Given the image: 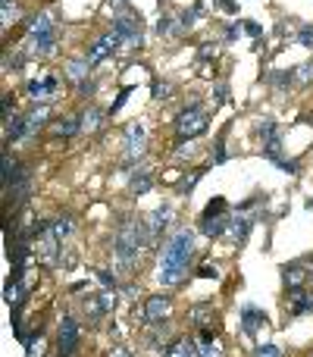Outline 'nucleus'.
<instances>
[{"instance_id": "obj_1", "label": "nucleus", "mask_w": 313, "mask_h": 357, "mask_svg": "<svg viewBox=\"0 0 313 357\" xmlns=\"http://www.w3.org/2000/svg\"><path fill=\"white\" fill-rule=\"evenodd\" d=\"M194 254V235L188 229H178L169 241H166L163 251V264H160V282L163 285H176L178 279L188 270V260Z\"/></svg>"}, {"instance_id": "obj_2", "label": "nucleus", "mask_w": 313, "mask_h": 357, "mask_svg": "<svg viewBox=\"0 0 313 357\" xmlns=\"http://www.w3.org/2000/svg\"><path fill=\"white\" fill-rule=\"evenodd\" d=\"M29 54H54L56 47V25L50 22L47 13H41V16L31 19L29 25Z\"/></svg>"}, {"instance_id": "obj_3", "label": "nucleus", "mask_w": 313, "mask_h": 357, "mask_svg": "<svg viewBox=\"0 0 313 357\" xmlns=\"http://www.w3.org/2000/svg\"><path fill=\"white\" fill-rule=\"evenodd\" d=\"M144 222H135V220H129V222H123L119 226V232H116V254L123 260H135L138 254H142V248H144Z\"/></svg>"}, {"instance_id": "obj_4", "label": "nucleus", "mask_w": 313, "mask_h": 357, "mask_svg": "<svg viewBox=\"0 0 313 357\" xmlns=\"http://www.w3.org/2000/svg\"><path fill=\"white\" fill-rule=\"evenodd\" d=\"M207 113L201 110V107H188V110H182L176 116V138L178 142H188V138H197L204 129H207Z\"/></svg>"}, {"instance_id": "obj_5", "label": "nucleus", "mask_w": 313, "mask_h": 357, "mask_svg": "<svg viewBox=\"0 0 313 357\" xmlns=\"http://www.w3.org/2000/svg\"><path fill=\"white\" fill-rule=\"evenodd\" d=\"M113 31H116L119 38H123L129 47H142V16H135V13H129V16H116L113 19Z\"/></svg>"}, {"instance_id": "obj_6", "label": "nucleus", "mask_w": 313, "mask_h": 357, "mask_svg": "<svg viewBox=\"0 0 313 357\" xmlns=\"http://www.w3.org/2000/svg\"><path fill=\"white\" fill-rule=\"evenodd\" d=\"M123 138H125V154H129V160H135V157L144 154V144H148V129H144L142 123H129V126H125Z\"/></svg>"}, {"instance_id": "obj_7", "label": "nucleus", "mask_w": 313, "mask_h": 357, "mask_svg": "<svg viewBox=\"0 0 313 357\" xmlns=\"http://www.w3.org/2000/svg\"><path fill=\"white\" fill-rule=\"evenodd\" d=\"M56 345H60L63 357H72L75 348H79V323L66 317V320L60 323V329H56Z\"/></svg>"}, {"instance_id": "obj_8", "label": "nucleus", "mask_w": 313, "mask_h": 357, "mask_svg": "<svg viewBox=\"0 0 313 357\" xmlns=\"http://www.w3.org/2000/svg\"><path fill=\"white\" fill-rule=\"evenodd\" d=\"M289 314L291 317L313 314V295H307L304 289H289Z\"/></svg>"}, {"instance_id": "obj_9", "label": "nucleus", "mask_w": 313, "mask_h": 357, "mask_svg": "<svg viewBox=\"0 0 313 357\" xmlns=\"http://www.w3.org/2000/svg\"><path fill=\"white\" fill-rule=\"evenodd\" d=\"M241 326H245L247 335H254L260 326H270V320H266V314L257 310L254 304H245V307H241Z\"/></svg>"}, {"instance_id": "obj_10", "label": "nucleus", "mask_w": 313, "mask_h": 357, "mask_svg": "<svg viewBox=\"0 0 313 357\" xmlns=\"http://www.w3.org/2000/svg\"><path fill=\"white\" fill-rule=\"evenodd\" d=\"M166 314H169V298L166 295H154L144 301V317H148V323H163Z\"/></svg>"}, {"instance_id": "obj_11", "label": "nucleus", "mask_w": 313, "mask_h": 357, "mask_svg": "<svg viewBox=\"0 0 313 357\" xmlns=\"http://www.w3.org/2000/svg\"><path fill=\"white\" fill-rule=\"evenodd\" d=\"M188 317H191V323H194V326H201V329H210V326H213V320H216L213 304H210V301L194 304V307L188 310Z\"/></svg>"}, {"instance_id": "obj_12", "label": "nucleus", "mask_w": 313, "mask_h": 357, "mask_svg": "<svg viewBox=\"0 0 313 357\" xmlns=\"http://www.w3.org/2000/svg\"><path fill=\"white\" fill-rule=\"evenodd\" d=\"M163 357H201V348H197L194 339H176L169 348H166Z\"/></svg>"}, {"instance_id": "obj_13", "label": "nucleus", "mask_w": 313, "mask_h": 357, "mask_svg": "<svg viewBox=\"0 0 313 357\" xmlns=\"http://www.w3.org/2000/svg\"><path fill=\"white\" fill-rule=\"evenodd\" d=\"M88 69H91V63L82 56V60H69L66 66H63V73H66L69 82H75V85H82V82L88 79Z\"/></svg>"}, {"instance_id": "obj_14", "label": "nucleus", "mask_w": 313, "mask_h": 357, "mask_svg": "<svg viewBox=\"0 0 313 357\" xmlns=\"http://www.w3.org/2000/svg\"><path fill=\"white\" fill-rule=\"evenodd\" d=\"M282 276H285V289H301L304 279H307V270H304V264H289L282 266Z\"/></svg>"}, {"instance_id": "obj_15", "label": "nucleus", "mask_w": 313, "mask_h": 357, "mask_svg": "<svg viewBox=\"0 0 313 357\" xmlns=\"http://www.w3.org/2000/svg\"><path fill=\"white\" fill-rule=\"evenodd\" d=\"M169 213H172V207H169V204H163V207H157L154 213H151L148 220H144V226H148V232H151V235H157L160 229H163L166 222H169Z\"/></svg>"}, {"instance_id": "obj_16", "label": "nucleus", "mask_w": 313, "mask_h": 357, "mask_svg": "<svg viewBox=\"0 0 313 357\" xmlns=\"http://www.w3.org/2000/svg\"><path fill=\"white\" fill-rule=\"evenodd\" d=\"M100 126H104V113H100L98 107H88V110L82 113V132L94 135V132H100Z\"/></svg>"}, {"instance_id": "obj_17", "label": "nucleus", "mask_w": 313, "mask_h": 357, "mask_svg": "<svg viewBox=\"0 0 313 357\" xmlns=\"http://www.w3.org/2000/svg\"><path fill=\"white\" fill-rule=\"evenodd\" d=\"M3 298H6V304H10L13 310H19V307H22L25 289H22V282H19L16 276H13V282H6V289H3Z\"/></svg>"}, {"instance_id": "obj_18", "label": "nucleus", "mask_w": 313, "mask_h": 357, "mask_svg": "<svg viewBox=\"0 0 313 357\" xmlns=\"http://www.w3.org/2000/svg\"><path fill=\"white\" fill-rule=\"evenodd\" d=\"M247 232H251V220L247 216H232L229 220V238L232 241H245Z\"/></svg>"}, {"instance_id": "obj_19", "label": "nucleus", "mask_w": 313, "mask_h": 357, "mask_svg": "<svg viewBox=\"0 0 313 357\" xmlns=\"http://www.w3.org/2000/svg\"><path fill=\"white\" fill-rule=\"evenodd\" d=\"M82 310H85V317H88V320H91V323H98L100 317L107 314V310H104V304H100V298H98V295L85 298V301H82Z\"/></svg>"}, {"instance_id": "obj_20", "label": "nucleus", "mask_w": 313, "mask_h": 357, "mask_svg": "<svg viewBox=\"0 0 313 357\" xmlns=\"http://www.w3.org/2000/svg\"><path fill=\"white\" fill-rule=\"evenodd\" d=\"M151 185H154V178H151V173H132L129 178V191L132 195H144V191H151Z\"/></svg>"}, {"instance_id": "obj_21", "label": "nucleus", "mask_w": 313, "mask_h": 357, "mask_svg": "<svg viewBox=\"0 0 313 357\" xmlns=\"http://www.w3.org/2000/svg\"><path fill=\"white\" fill-rule=\"evenodd\" d=\"M79 129H82V119H60V123H54V135H63V138L75 135Z\"/></svg>"}, {"instance_id": "obj_22", "label": "nucleus", "mask_w": 313, "mask_h": 357, "mask_svg": "<svg viewBox=\"0 0 313 357\" xmlns=\"http://www.w3.org/2000/svg\"><path fill=\"white\" fill-rule=\"evenodd\" d=\"M50 229H54V235L63 241V238H69V235H72V229H75V226H72V220H69V216H63V220H56Z\"/></svg>"}, {"instance_id": "obj_23", "label": "nucleus", "mask_w": 313, "mask_h": 357, "mask_svg": "<svg viewBox=\"0 0 313 357\" xmlns=\"http://www.w3.org/2000/svg\"><path fill=\"white\" fill-rule=\"evenodd\" d=\"M172 25H176V22H172V16H160V19H157V29H154V31H157L160 38H172V35H176V31H178V29H172Z\"/></svg>"}, {"instance_id": "obj_24", "label": "nucleus", "mask_w": 313, "mask_h": 357, "mask_svg": "<svg viewBox=\"0 0 313 357\" xmlns=\"http://www.w3.org/2000/svg\"><path fill=\"white\" fill-rule=\"evenodd\" d=\"M291 75L295 73H270V85L279 88V91H282V88H291V82H295Z\"/></svg>"}, {"instance_id": "obj_25", "label": "nucleus", "mask_w": 313, "mask_h": 357, "mask_svg": "<svg viewBox=\"0 0 313 357\" xmlns=\"http://www.w3.org/2000/svg\"><path fill=\"white\" fill-rule=\"evenodd\" d=\"M251 357H282V348L279 345H260V348H254Z\"/></svg>"}, {"instance_id": "obj_26", "label": "nucleus", "mask_w": 313, "mask_h": 357, "mask_svg": "<svg viewBox=\"0 0 313 357\" xmlns=\"http://www.w3.org/2000/svg\"><path fill=\"white\" fill-rule=\"evenodd\" d=\"M151 91H154V100H163V98H169V94H172V85H169V82H160L157 79Z\"/></svg>"}, {"instance_id": "obj_27", "label": "nucleus", "mask_w": 313, "mask_h": 357, "mask_svg": "<svg viewBox=\"0 0 313 357\" xmlns=\"http://www.w3.org/2000/svg\"><path fill=\"white\" fill-rule=\"evenodd\" d=\"M166 339H169V326H166V323H157V326H154V335H151V342H154V345H163Z\"/></svg>"}, {"instance_id": "obj_28", "label": "nucleus", "mask_w": 313, "mask_h": 357, "mask_svg": "<svg viewBox=\"0 0 313 357\" xmlns=\"http://www.w3.org/2000/svg\"><path fill=\"white\" fill-rule=\"evenodd\" d=\"M295 75H298V82H310L313 79V60L310 63H301V66L295 69Z\"/></svg>"}, {"instance_id": "obj_29", "label": "nucleus", "mask_w": 313, "mask_h": 357, "mask_svg": "<svg viewBox=\"0 0 313 357\" xmlns=\"http://www.w3.org/2000/svg\"><path fill=\"white\" fill-rule=\"evenodd\" d=\"M100 304H104V310H107V314H110V310L113 307H116V291H100Z\"/></svg>"}, {"instance_id": "obj_30", "label": "nucleus", "mask_w": 313, "mask_h": 357, "mask_svg": "<svg viewBox=\"0 0 313 357\" xmlns=\"http://www.w3.org/2000/svg\"><path fill=\"white\" fill-rule=\"evenodd\" d=\"M298 41H301L304 47H313V25H304L301 35H298Z\"/></svg>"}, {"instance_id": "obj_31", "label": "nucleus", "mask_w": 313, "mask_h": 357, "mask_svg": "<svg viewBox=\"0 0 313 357\" xmlns=\"http://www.w3.org/2000/svg\"><path fill=\"white\" fill-rule=\"evenodd\" d=\"M213 100H216V104H226V100H229V88L226 85H216L213 88Z\"/></svg>"}, {"instance_id": "obj_32", "label": "nucleus", "mask_w": 313, "mask_h": 357, "mask_svg": "<svg viewBox=\"0 0 313 357\" xmlns=\"http://www.w3.org/2000/svg\"><path fill=\"white\" fill-rule=\"evenodd\" d=\"M201 357H222V354H220V348H216V345L204 342V345H201Z\"/></svg>"}, {"instance_id": "obj_33", "label": "nucleus", "mask_w": 313, "mask_h": 357, "mask_svg": "<svg viewBox=\"0 0 313 357\" xmlns=\"http://www.w3.org/2000/svg\"><path fill=\"white\" fill-rule=\"evenodd\" d=\"M194 182H197V173H191L185 182H178V191H182V195H185V191H191V188H194Z\"/></svg>"}, {"instance_id": "obj_34", "label": "nucleus", "mask_w": 313, "mask_h": 357, "mask_svg": "<svg viewBox=\"0 0 313 357\" xmlns=\"http://www.w3.org/2000/svg\"><path fill=\"white\" fill-rule=\"evenodd\" d=\"M98 276H100V282H104V285H113V289H116V276H113L110 270H100Z\"/></svg>"}, {"instance_id": "obj_35", "label": "nucleus", "mask_w": 313, "mask_h": 357, "mask_svg": "<svg viewBox=\"0 0 313 357\" xmlns=\"http://www.w3.org/2000/svg\"><path fill=\"white\" fill-rule=\"evenodd\" d=\"M222 160H226V144H216V148H213V163H222Z\"/></svg>"}, {"instance_id": "obj_36", "label": "nucleus", "mask_w": 313, "mask_h": 357, "mask_svg": "<svg viewBox=\"0 0 313 357\" xmlns=\"http://www.w3.org/2000/svg\"><path fill=\"white\" fill-rule=\"evenodd\" d=\"M197 276H201V279H216L220 273H216L213 266H201V270H197Z\"/></svg>"}, {"instance_id": "obj_37", "label": "nucleus", "mask_w": 313, "mask_h": 357, "mask_svg": "<svg viewBox=\"0 0 313 357\" xmlns=\"http://www.w3.org/2000/svg\"><path fill=\"white\" fill-rule=\"evenodd\" d=\"M125 98H129V88H123V94H119V98H116V104H113V113H116V110H119V107H123V104H125Z\"/></svg>"}, {"instance_id": "obj_38", "label": "nucleus", "mask_w": 313, "mask_h": 357, "mask_svg": "<svg viewBox=\"0 0 313 357\" xmlns=\"http://www.w3.org/2000/svg\"><path fill=\"white\" fill-rule=\"evenodd\" d=\"M216 54V47H213V44H204V47H201V56H204V60H210V56H213Z\"/></svg>"}, {"instance_id": "obj_39", "label": "nucleus", "mask_w": 313, "mask_h": 357, "mask_svg": "<svg viewBox=\"0 0 313 357\" xmlns=\"http://www.w3.org/2000/svg\"><path fill=\"white\" fill-rule=\"evenodd\" d=\"M110 357H132V351H129V348H113Z\"/></svg>"}, {"instance_id": "obj_40", "label": "nucleus", "mask_w": 313, "mask_h": 357, "mask_svg": "<svg viewBox=\"0 0 313 357\" xmlns=\"http://www.w3.org/2000/svg\"><path fill=\"white\" fill-rule=\"evenodd\" d=\"M245 29H247V35H260V25L257 22H245Z\"/></svg>"}, {"instance_id": "obj_41", "label": "nucleus", "mask_w": 313, "mask_h": 357, "mask_svg": "<svg viewBox=\"0 0 313 357\" xmlns=\"http://www.w3.org/2000/svg\"><path fill=\"white\" fill-rule=\"evenodd\" d=\"M125 3H129V0H110V6H116V10L119 6H125Z\"/></svg>"}, {"instance_id": "obj_42", "label": "nucleus", "mask_w": 313, "mask_h": 357, "mask_svg": "<svg viewBox=\"0 0 313 357\" xmlns=\"http://www.w3.org/2000/svg\"><path fill=\"white\" fill-rule=\"evenodd\" d=\"M13 3V0H0V6H10Z\"/></svg>"}, {"instance_id": "obj_43", "label": "nucleus", "mask_w": 313, "mask_h": 357, "mask_svg": "<svg viewBox=\"0 0 313 357\" xmlns=\"http://www.w3.org/2000/svg\"><path fill=\"white\" fill-rule=\"evenodd\" d=\"M310 357H313V354H310Z\"/></svg>"}]
</instances>
